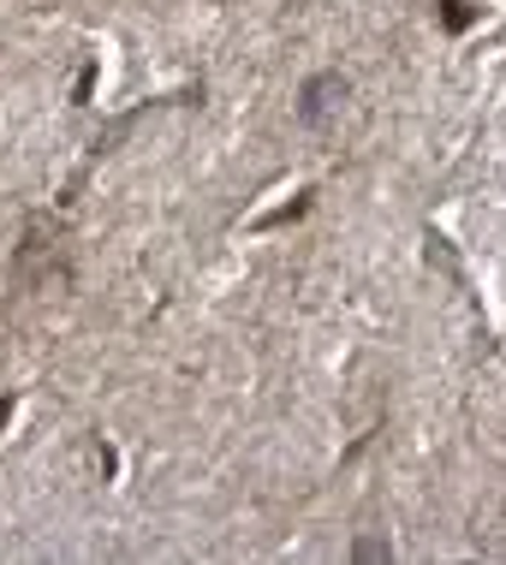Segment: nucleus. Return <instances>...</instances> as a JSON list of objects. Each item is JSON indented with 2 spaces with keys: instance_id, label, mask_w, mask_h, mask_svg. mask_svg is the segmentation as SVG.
Listing matches in <instances>:
<instances>
[{
  "instance_id": "2",
  "label": "nucleus",
  "mask_w": 506,
  "mask_h": 565,
  "mask_svg": "<svg viewBox=\"0 0 506 565\" xmlns=\"http://www.w3.org/2000/svg\"><path fill=\"white\" fill-rule=\"evenodd\" d=\"M388 554H393L388 542H358V559H388Z\"/></svg>"
},
{
  "instance_id": "1",
  "label": "nucleus",
  "mask_w": 506,
  "mask_h": 565,
  "mask_svg": "<svg viewBox=\"0 0 506 565\" xmlns=\"http://www.w3.org/2000/svg\"><path fill=\"white\" fill-rule=\"evenodd\" d=\"M334 108H346V78H334V72H321V78L304 89V126H328Z\"/></svg>"
}]
</instances>
